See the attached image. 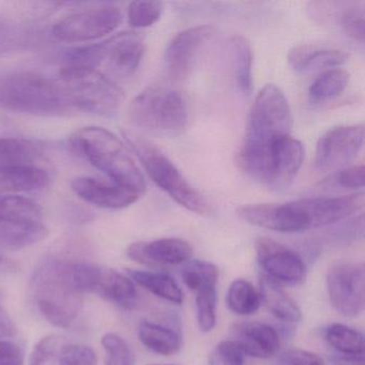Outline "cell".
Here are the masks:
<instances>
[{
	"label": "cell",
	"mask_w": 365,
	"mask_h": 365,
	"mask_svg": "<svg viewBox=\"0 0 365 365\" xmlns=\"http://www.w3.org/2000/svg\"><path fill=\"white\" fill-rule=\"evenodd\" d=\"M23 359L20 345L10 339H0V365H22Z\"/></svg>",
	"instance_id": "43"
},
{
	"label": "cell",
	"mask_w": 365,
	"mask_h": 365,
	"mask_svg": "<svg viewBox=\"0 0 365 365\" xmlns=\"http://www.w3.org/2000/svg\"><path fill=\"white\" fill-rule=\"evenodd\" d=\"M123 23V12L114 5H100L66 16L53 26L59 41L82 43L110 35Z\"/></svg>",
	"instance_id": "11"
},
{
	"label": "cell",
	"mask_w": 365,
	"mask_h": 365,
	"mask_svg": "<svg viewBox=\"0 0 365 365\" xmlns=\"http://www.w3.org/2000/svg\"><path fill=\"white\" fill-rule=\"evenodd\" d=\"M128 275L134 283L144 287L151 294L175 304L183 302V292L177 282L170 275L155 271L128 269Z\"/></svg>",
	"instance_id": "27"
},
{
	"label": "cell",
	"mask_w": 365,
	"mask_h": 365,
	"mask_svg": "<svg viewBox=\"0 0 365 365\" xmlns=\"http://www.w3.org/2000/svg\"><path fill=\"white\" fill-rule=\"evenodd\" d=\"M277 365H324L322 356L303 349H288L277 358Z\"/></svg>",
	"instance_id": "42"
},
{
	"label": "cell",
	"mask_w": 365,
	"mask_h": 365,
	"mask_svg": "<svg viewBox=\"0 0 365 365\" xmlns=\"http://www.w3.org/2000/svg\"><path fill=\"white\" fill-rule=\"evenodd\" d=\"M232 341L243 354L257 359H269L279 352L281 339L270 324L262 322H242L232 328Z\"/></svg>",
	"instance_id": "19"
},
{
	"label": "cell",
	"mask_w": 365,
	"mask_h": 365,
	"mask_svg": "<svg viewBox=\"0 0 365 365\" xmlns=\"http://www.w3.org/2000/svg\"><path fill=\"white\" fill-rule=\"evenodd\" d=\"M74 193L98 208L118 210L127 208L140 200V194L113 181L93 177H78L71 182Z\"/></svg>",
	"instance_id": "18"
},
{
	"label": "cell",
	"mask_w": 365,
	"mask_h": 365,
	"mask_svg": "<svg viewBox=\"0 0 365 365\" xmlns=\"http://www.w3.org/2000/svg\"><path fill=\"white\" fill-rule=\"evenodd\" d=\"M232 73L239 91L250 96L253 87V53L247 38L235 36L230 41Z\"/></svg>",
	"instance_id": "26"
},
{
	"label": "cell",
	"mask_w": 365,
	"mask_h": 365,
	"mask_svg": "<svg viewBox=\"0 0 365 365\" xmlns=\"http://www.w3.org/2000/svg\"><path fill=\"white\" fill-rule=\"evenodd\" d=\"M215 35L210 25L190 27L179 33L168 44L165 68L173 80L182 81L190 76L200 53Z\"/></svg>",
	"instance_id": "15"
},
{
	"label": "cell",
	"mask_w": 365,
	"mask_h": 365,
	"mask_svg": "<svg viewBox=\"0 0 365 365\" xmlns=\"http://www.w3.org/2000/svg\"><path fill=\"white\" fill-rule=\"evenodd\" d=\"M33 33L26 25L0 22V55L27 48L33 42Z\"/></svg>",
	"instance_id": "33"
},
{
	"label": "cell",
	"mask_w": 365,
	"mask_h": 365,
	"mask_svg": "<svg viewBox=\"0 0 365 365\" xmlns=\"http://www.w3.org/2000/svg\"><path fill=\"white\" fill-rule=\"evenodd\" d=\"M292 115L283 91L266 85L258 93L251 112L240 155L269 148L277 140L292 135Z\"/></svg>",
	"instance_id": "8"
},
{
	"label": "cell",
	"mask_w": 365,
	"mask_h": 365,
	"mask_svg": "<svg viewBox=\"0 0 365 365\" xmlns=\"http://www.w3.org/2000/svg\"><path fill=\"white\" fill-rule=\"evenodd\" d=\"M101 344L106 352V365H135L133 351L120 335L106 333Z\"/></svg>",
	"instance_id": "35"
},
{
	"label": "cell",
	"mask_w": 365,
	"mask_h": 365,
	"mask_svg": "<svg viewBox=\"0 0 365 365\" xmlns=\"http://www.w3.org/2000/svg\"><path fill=\"white\" fill-rule=\"evenodd\" d=\"M0 108L41 117L65 116L73 110L57 78L31 70L0 72Z\"/></svg>",
	"instance_id": "4"
},
{
	"label": "cell",
	"mask_w": 365,
	"mask_h": 365,
	"mask_svg": "<svg viewBox=\"0 0 365 365\" xmlns=\"http://www.w3.org/2000/svg\"><path fill=\"white\" fill-rule=\"evenodd\" d=\"M20 266L16 260L8 257L5 254L0 253V275H10L18 272Z\"/></svg>",
	"instance_id": "46"
},
{
	"label": "cell",
	"mask_w": 365,
	"mask_h": 365,
	"mask_svg": "<svg viewBox=\"0 0 365 365\" xmlns=\"http://www.w3.org/2000/svg\"><path fill=\"white\" fill-rule=\"evenodd\" d=\"M72 277L74 285L83 294H97L129 311L140 305L135 283L114 269L91 262H72Z\"/></svg>",
	"instance_id": "10"
},
{
	"label": "cell",
	"mask_w": 365,
	"mask_h": 365,
	"mask_svg": "<svg viewBox=\"0 0 365 365\" xmlns=\"http://www.w3.org/2000/svg\"><path fill=\"white\" fill-rule=\"evenodd\" d=\"M349 78V73L341 68L326 70L312 83L309 89V99L322 103L339 97L347 88Z\"/></svg>",
	"instance_id": "28"
},
{
	"label": "cell",
	"mask_w": 365,
	"mask_h": 365,
	"mask_svg": "<svg viewBox=\"0 0 365 365\" xmlns=\"http://www.w3.org/2000/svg\"><path fill=\"white\" fill-rule=\"evenodd\" d=\"M219 275L217 266L204 260L185 262L181 271L183 283L195 294L215 290Z\"/></svg>",
	"instance_id": "29"
},
{
	"label": "cell",
	"mask_w": 365,
	"mask_h": 365,
	"mask_svg": "<svg viewBox=\"0 0 365 365\" xmlns=\"http://www.w3.org/2000/svg\"><path fill=\"white\" fill-rule=\"evenodd\" d=\"M332 307L345 317H356L365 307V268L362 262H339L327 273Z\"/></svg>",
	"instance_id": "12"
},
{
	"label": "cell",
	"mask_w": 365,
	"mask_h": 365,
	"mask_svg": "<svg viewBox=\"0 0 365 365\" xmlns=\"http://www.w3.org/2000/svg\"><path fill=\"white\" fill-rule=\"evenodd\" d=\"M208 365H245V354L232 339H226L211 351Z\"/></svg>",
	"instance_id": "40"
},
{
	"label": "cell",
	"mask_w": 365,
	"mask_h": 365,
	"mask_svg": "<svg viewBox=\"0 0 365 365\" xmlns=\"http://www.w3.org/2000/svg\"><path fill=\"white\" fill-rule=\"evenodd\" d=\"M127 255L144 266L164 268L189 262L193 255V247L182 239L162 238L132 243L127 249Z\"/></svg>",
	"instance_id": "17"
},
{
	"label": "cell",
	"mask_w": 365,
	"mask_h": 365,
	"mask_svg": "<svg viewBox=\"0 0 365 365\" xmlns=\"http://www.w3.org/2000/svg\"><path fill=\"white\" fill-rule=\"evenodd\" d=\"M72 150L103 173L108 180L143 195L146 179L127 147L108 130L85 127L69 138Z\"/></svg>",
	"instance_id": "2"
},
{
	"label": "cell",
	"mask_w": 365,
	"mask_h": 365,
	"mask_svg": "<svg viewBox=\"0 0 365 365\" xmlns=\"http://www.w3.org/2000/svg\"><path fill=\"white\" fill-rule=\"evenodd\" d=\"M363 192L333 197H309L286 202L239 207L237 215L251 225L277 232H301L339 223L362 210Z\"/></svg>",
	"instance_id": "1"
},
{
	"label": "cell",
	"mask_w": 365,
	"mask_h": 365,
	"mask_svg": "<svg viewBox=\"0 0 365 365\" xmlns=\"http://www.w3.org/2000/svg\"><path fill=\"white\" fill-rule=\"evenodd\" d=\"M341 24L348 37L361 43L364 41V10L362 7L346 10L341 16Z\"/></svg>",
	"instance_id": "41"
},
{
	"label": "cell",
	"mask_w": 365,
	"mask_h": 365,
	"mask_svg": "<svg viewBox=\"0 0 365 365\" xmlns=\"http://www.w3.org/2000/svg\"><path fill=\"white\" fill-rule=\"evenodd\" d=\"M330 365H364V356L354 354H334L329 359Z\"/></svg>",
	"instance_id": "45"
},
{
	"label": "cell",
	"mask_w": 365,
	"mask_h": 365,
	"mask_svg": "<svg viewBox=\"0 0 365 365\" xmlns=\"http://www.w3.org/2000/svg\"><path fill=\"white\" fill-rule=\"evenodd\" d=\"M46 165L39 145L23 138H0V170Z\"/></svg>",
	"instance_id": "24"
},
{
	"label": "cell",
	"mask_w": 365,
	"mask_h": 365,
	"mask_svg": "<svg viewBox=\"0 0 365 365\" xmlns=\"http://www.w3.org/2000/svg\"><path fill=\"white\" fill-rule=\"evenodd\" d=\"M61 347V339L57 335L42 337L31 351L29 365H58Z\"/></svg>",
	"instance_id": "37"
},
{
	"label": "cell",
	"mask_w": 365,
	"mask_h": 365,
	"mask_svg": "<svg viewBox=\"0 0 365 365\" xmlns=\"http://www.w3.org/2000/svg\"><path fill=\"white\" fill-rule=\"evenodd\" d=\"M130 123L151 135L176 138L187 129L189 110L179 91L153 86L138 93L128 108Z\"/></svg>",
	"instance_id": "5"
},
{
	"label": "cell",
	"mask_w": 365,
	"mask_h": 365,
	"mask_svg": "<svg viewBox=\"0 0 365 365\" xmlns=\"http://www.w3.org/2000/svg\"><path fill=\"white\" fill-rule=\"evenodd\" d=\"M196 316L200 331L210 332L217 324V292L215 290L196 294Z\"/></svg>",
	"instance_id": "36"
},
{
	"label": "cell",
	"mask_w": 365,
	"mask_h": 365,
	"mask_svg": "<svg viewBox=\"0 0 365 365\" xmlns=\"http://www.w3.org/2000/svg\"><path fill=\"white\" fill-rule=\"evenodd\" d=\"M324 185L345 190L362 189L364 185V166H347L336 170L324 181Z\"/></svg>",
	"instance_id": "38"
},
{
	"label": "cell",
	"mask_w": 365,
	"mask_h": 365,
	"mask_svg": "<svg viewBox=\"0 0 365 365\" xmlns=\"http://www.w3.org/2000/svg\"><path fill=\"white\" fill-rule=\"evenodd\" d=\"M163 3L160 1H134L128 9L129 24L134 29H147L161 19Z\"/></svg>",
	"instance_id": "34"
},
{
	"label": "cell",
	"mask_w": 365,
	"mask_h": 365,
	"mask_svg": "<svg viewBox=\"0 0 365 365\" xmlns=\"http://www.w3.org/2000/svg\"><path fill=\"white\" fill-rule=\"evenodd\" d=\"M16 334V324L0 305V339H9Z\"/></svg>",
	"instance_id": "44"
},
{
	"label": "cell",
	"mask_w": 365,
	"mask_h": 365,
	"mask_svg": "<svg viewBox=\"0 0 365 365\" xmlns=\"http://www.w3.org/2000/svg\"><path fill=\"white\" fill-rule=\"evenodd\" d=\"M52 180L46 165L0 170V196L39 191Z\"/></svg>",
	"instance_id": "21"
},
{
	"label": "cell",
	"mask_w": 365,
	"mask_h": 365,
	"mask_svg": "<svg viewBox=\"0 0 365 365\" xmlns=\"http://www.w3.org/2000/svg\"><path fill=\"white\" fill-rule=\"evenodd\" d=\"M48 236L42 222L0 219V250H21L41 242Z\"/></svg>",
	"instance_id": "23"
},
{
	"label": "cell",
	"mask_w": 365,
	"mask_h": 365,
	"mask_svg": "<svg viewBox=\"0 0 365 365\" xmlns=\"http://www.w3.org/2000/svg\"><path fill=\"white\" fill-rule=\"evenodd\" d=\"M324 337L341 354L364 356V339L362 333L356 329L335 322L324 329Z\"/></svg>",
	"instance_id": "30"
},
{
	"label": "cell",
	"mask_w": 365,
	"mask_h": 365,
	"mask_svg": "<svg viewBox=\"0 0 365 365\" xmlns=\"http://www.w3.org/2000/svg\"><path fill=\"white\" fill-rule=\"evenodd\" d=\"M226 304L232 313L249 316L259 309L262 300L259 292L249 281L235 279L228 288Z\"/></svg>",
	"instance_id": "31"
},
{
	"label": "cell",
	"mask_w": 365,
	"mask_h": 365,
	"mask_svg": "<svg viewBox=\"0 0 365 365\" xmlns=\"http://www.w3.org/2000/svg\"><path fill=\"white\" fill-rule=\"evenodd\" d=\"M138 337L143 345L161 356H173L179 351L182 345V339L178 330L149 320L140 322Z\"/></svg>",
	"instance_id": "25"
},
{
	"label": "cell",
	"mask_w": 365,
	"mask_h": 365,
	"mask_svg": "<svg viewBox=\"0 0 365 365\" xmlns=\"http://www.w3.org/2000/svg\"><path fill=\"white\" fill-rule=\"evenodd\" d=\"M100 46V68L106 67L118 78H131L142 63L145 53L143 36L136 31H123Z\"/></svg>",
	"instance_id": "16"
},
{
	"label": "cell",
	"mask_w": 365,
	"mask_h": 365,
	"mask_svg": "<svg viewBox=\"0 0 365 365\" xmlns=\"http://www.w3.org/2000/svg\"><path fill=\"white\" fill-rule=\"evenodd\" d=\"M255 250L258 264L267 277L289 285H298L304 281V260L294 250L264 237L257 239Z\"/></svg>",
	"instance_id": "14"
},
{
	"label": "cell",
	"mask_w": 365,
	"mask_h": 365,
	"mask_svg": "<svg viewBox=\"0 0 365 365\" xmlns=\"http://www.w3.org/2000/svg\"><path fill=\"white\" fill-rule=\"evenodd\" d=\"M57 80L72 108L88 114L115 116L125 99L123 89L100 70L63 67Z\"/></svg>",
	"instance_id": "7"
},
{
	"label": "cell",
	"mask_w": 365,
	"mask_h": 365,
	"mask_svg": "<svg viewBox=\"0 0 365 365\" xmlns=\"http://www.w3.org/2000/svg\"><path fill=\"white\" fill-rule=\"evenodd\" d=\"M304 160V147L292 135L277 140L270 148L240 160L243 170L272 191H284L294 183Z\"/></svg>",
	"instance_id": "9"
},
{
	"label": "cell",
	"mask_w": 365,
	"mask_h": 365,
	"mask_svg": "<svg viewBox=\"0 0 365 365\" xmlns=\"http://www.w3.org/2000/svg\"><path fill=\"white\" fill-rule=\"evenodd\" d=\"M347 54L336 48L302 44L294 46L288 52L287 61L297 72H309L314 70L333 69L345 63Z\"/></svg>",
	"instance_id": "20"
},
{
	"label": "cell",
	"mask_w": 365,
	"mask_h": 365,
	"mask_svg": "<svg viewBox=\"0 0 365 365\" xmlns=\"http://www.w3.org/2000/svg\"><path fill=\"white\" fill-rule=\"evenodd\" d=\"M123 138L157 187L191 212L198 215L209 212L210 209L204 196L190 185L170 158L157 146L133 132L123 131Z\"/></svg>",
	"instance_id": "6"
},
{
	"label": "cell",
	"mask_w": 365,
	"mask_h": 365,
	"mask_svg": "<svg viewBox=\"0 0 365 365\" xmlns=\"http://www.w3.org/2000/svg\"><path fill=\"white\" fill-rule=\"evenodd\" d=\"M41 207L31 198L19 195L0 196V219L41 222Z\"/></svg>",
	"instance_id": "32"
},
{
	"label": "cell",
	"mask_w": 365,
	"mask_h": 365,
	"mask_svg": "<svg viewBox=\"0 0 365 365\" xmlns=\"http://www.w3.org/2000/svg\"><path fill=\"white\" fill-rule=\"evenodd\" d=\"M260 300L277 319L289 324L302 320V312L296 301L286 292L279 282L262 273L259 277Z\"/></svg>",
	"instance_id": "22"
},
{
	"label": "cell",
	"mask_w": 365,
	"mask_h": 365,
	"mask_svg": "<svg viewBox=\"0 0 365 365\" xmlns=\"http://www.w3.org/2000/svg\"><path fill=\"white\" fill-rule=\"evenodd\" d=\"M97 354L88 346L68 344L59 350L58 365H97Z\"/></svg>",
	"instance_id": "39"
},
{
	"label": "cell",
	"mask_w": 365,
	"mask_h": 365,
	"mask_svg": "<svg viewBox=\"0 0 365 365\" xmlns=\"http://www.w3.org/2000/svg\"><path fill=\"white\" fill-rule=\"evenodd\" d=\"M34 303L44 319L57 328H69L83 309V294L74 285L72 262L46 258L31 279Z\"/></svg>",
	"instance_id": "3"
},
{
	"label": "cell",
	"mask_w": 365,
	"mask_h": 365,
	"mask_svg": "<svg viewBox=\"0 0 365 365\" xmlns=\"http://www.w3.org/2000/svg\"><path fill=\"white\" fill-rule=\"evenodd\" d=\"M364 125H339L328 130L316 147V166L320 170L336 172L347 168L363 147Z\"/></svg>",
	"instance_id": "13"
}]
</instances>
